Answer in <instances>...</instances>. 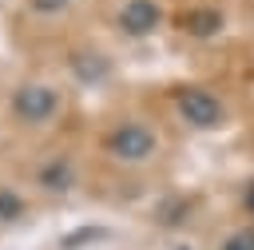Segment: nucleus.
<instances>
[{"label": "nucleus", "mask_w": 254, "mask_h": 250, "mask_svg": "<svg viewBox=\"0 0 254 250\" xmlns=\"http://www.w3.org/2000/svg\"><path fill=\"white\" fill-rule=\"evenodd\" d=\"M175 103H179V115H183L190 127H198V131H214V127L226 123V107H222L218 95H210L206 87H183V91L175 95Z\"/></svg>", "instance_id": "1"}, {"label": "nucleus", "mask_w": 254, "mask_h": 250, "mask_svg": "<svg viewBox=\"0 0 254 250\" xmlns=\"http://www.w3.org/2000/svg\"><path fill=\"white\" fill-rule=\"evenodd\" d=\"M107 151L115 159H127V163H143L155 155V135L143 127V123H123L107 135Z\"/></svg>", "instance_id": "2"}, {"label": "nucleus", "mask_w": 254, "mask_h": 250, "mask_svg": "<svg viewBox=\"0 0 254 250\" xmlns=\"http://www.w3.org/2000/svg\"><path fill=\"white\" fill-rule=\"evenodd\" d=\"M12 107H16V115H20V119H28V123H44V119H52V115H56L60 95H56L52 87H44V83H28V87H20V91H16Z\"/></svg>", "instance_id": "3"}, {"label": "nucleus", "mask_w": 254, "mask_h": 250, "mask_svg": "<svg viewBox=\"0 0 254 250\" xmlns=\"http://www.w3.org/2000/svg\"><path fill=\"white\" fill-rule=\"evenodd\" d=\"M159 20H163V12H159L155 0H127L123 12H119V28L127 36H147V32L159 28Z\"/></svg>", "instance_id": "4"}, {"label": "nucleus", "mask_w": 254, "mask_h": 250, "mask_svg": "<svg viewBox=\"0 0 254 250\" xmlns=\"http://www.w3.org/2000/svg\"><path fill=\"white\" fill-rule=\"evenodd\" d=\"M179 28H183L187 36H214V32L222 28V16H218L214 8H190V12L179 16Z\"/></svg>", "instance_id": "5"}, {"label": "nucleus", "mask_w": 254, "mask_h": 250, "mask_svg": "<svg viewBox=\"0 0 254 250\" xmlns=\"http://www.w3.org/2000/svg\"><path fill=\"white\" fill-rule=\"evenodd\" d=\"M40 187H44V190H67V187H71V163H67V159H52V163L40 171Z\"/></svg>", "instance_id": "6"}, {"label": "nucleus", "mask_w": 254, "mask_h": 250, "mask_svg": "<svg viewBox=\"0 0 254 250\" xmlns=\"http://www.w3.org/2000/svg\"><path fill=\"white\" fill-rule=\"evenodd\" d=\"M20 214H24L20 194H12V190H4V187H0V218H4V222H12V218H20Z\"/></svg>", "instance_id": "7"}, {"label": "nucleus", "mask_w": 254, "mask_h": 250, "mask_svg": "<svg viewBox=\"0 0 254 250\" xmlns=\"http://www.w3.org/2000/svg\"><path fill=\"white\" fill-rule=\"evenodd\" d=\"M218 250H254V230H234Z\"/></svg>", "instance_id": "8"}, {"label": "nucleus", "mask_w": 254, "mask_h": 250, "mask_svg": "<svg viewBox=\"0 0 254 250\" xmlns=\"http://www.w3.org/2000/svg\"><path fill=\"white\" fill-rule=\"evenodd\" d=\"M242 206H246V214H254V179H250L246 190H242Z\"/></svg>", "instance_id": "9"}, {"label": "nucleus", "mask_w": 254, "mask_h": 250, "mask_svg": "<svg viewBox=\"0 0 254 250\" xmlns=\"http://www.w3.org/2000/svg\"><path fill=\"white\" fill-rule=\"evenodd\" d=\"M32 4H36L40 12H56V8H64L67 0H32Z\"/></svg>", "instance_id": "10"}]
</instances>
